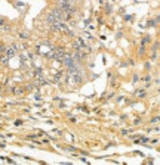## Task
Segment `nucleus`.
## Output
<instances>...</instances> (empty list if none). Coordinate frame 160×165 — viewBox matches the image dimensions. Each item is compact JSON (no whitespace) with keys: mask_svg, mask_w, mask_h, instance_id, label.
Wrapping results in <instances>:
<instances>
[{"mask_svg":"<svg viewBox=\"0 0 160 165\" xmlns=\"http://www.w3.org/2000/svg\"><path fill=\"white\" fill-rule=\"evenodd\" d=\"M46 21L49 22V24H52L53 21H56V18H55V15H53L52 12H47V15H46Z\"/></svg>","mask_w":160,"mask_h":165,"instance_id":"nucleus-4","label":"nucleus"},{"mask_svg":"<svg viewBox=\"0 0 160 165\" xmlns=\"http://www.w3.org/2000/svg\"><path fill=\"white\" fill-rule=\"evenodd\" d=\"M133 94H135V97H136V99H145V97H147L145 89H136Z\"/></svg>","mask_w":160,"mask_h":165,"instance_id":"nucleus-1","label":"nucleus"},{"mask_svg":"<svg viewBox=\"0 0 160 165\" xmlns=\"http://www.w3.org/2000/svg\"><path fill=\"white\" fill-rule=\"evenodd\" d=\"M5 55H6L7 58H9V59H11V58H13V56H15V55H16V50H15V49H11V47H7L6 50H5Z\"/></svg>","mask_w":160,"mask_h":165,"instance_id":"nucleus-2","label":"nucleus"},{"mask_svg":"<svg viewBox=\"0 0 160 165\" xmlns=\"http://www.w3.org/2000/svg\"><path fill=\"white\" fill-rule=\"evenodd\" d=\"M153 122L154 124H157V122H159V117H154V118L151 119V124H153Z\"/></svg>","mask_w":160,"mask_h":165,"instance_id":"nucleus-8","label":"nucleus"},{"mask_svg":"<svg viewBox=\"0 0 160 165\" xmlns=\"http://www.w3.org/2000/svg\"><path fill=\"white\" fill-rule=\"evenodd\" d=\"M20 39H21V40H25V39H28V34H27L25 31H24V33L21 31V33H20Z\"/></svg>","mask_w":160,"mask_h":165,"instance_id":"nucleus-6","label":"nucleus"},{"mask_svg":"<svg viewBox=\"0 0 160 165\" xmlns=\"http://www.w3.org/2000/svg\"><path fill=\"white\" fill-rule=\"evenodd\" d=\"M5 24H6V19H5V18H0V27L5 25Z\"/></svg>","mask_w":160,"mask_h":165,"instance_id":"nucleus-9","label":"nucleus"},{"mask_svg":"<svg viewBox=\"0 0 160 165\" xmlns=\"http://www.w3.org/2000/svg\"><path fill=\"white\" fill-rule=\"evenodd\" d=\"M138 81H140V75H138V74H135V75H133V84H136Z\"/></svg>","mask_w":160,"mask_h":165,"instance_id":"nucleus-7","label":"nucleus"},{"mask_svg":"<svg viewBox=\"0 0 160 165\" xmlns=\"http://www.w3.org/2000/svg\"><path fill=\"white\" fill-rule=\"evenodd\" d=\"M7 62H9V58H7L5 53H2V55H0V64H2L3 66H6Z\"/></svg>","mask_w":160,"mask_h":165,"instance_id":"nucleus-3","label":"nucleus"},{"mask_svg":"<svg viewBox=\"0 0 160 165\" xmlns=\"http://www.w3.org/2000/svg\"><path fill=\"white\" fill-rule=\"evenodd\" d=\"M0 94H2V84H0Z\"/></svg>","mask_w":160,"mask_h":165,"instance_id":"nucleus-10","label":"nucleus"},{"mask_svg":"<svg viewBox=\"0 0 160 165\" xmlns=\"http://www.w3.org/2000/svg\"><path fill=\"white\" fill-rule=\"evenodd\" d=\"M151 41V35H144V39L141 40V44H147Z\"/></svg>","mask_w":160,"mask_h":165,"instance_id":"nucleus-5","label":"nucleus"}]
</instances>
